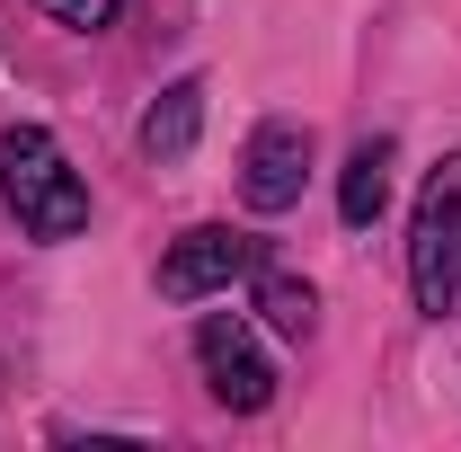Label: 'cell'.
Listing matches in <instances>:
<instances>
[{
    "instance_id": "cell-7",
    "label": "cell",
    "mask_w": 461,
    "mask_h": 452,
    "mask_svg": "<svg viewBox=\"0 0 461 452\" xmlns=\"http://www.w3.org/2000/svg\"><path fill=\"white\" fill-rule=\"evenodd\" d=\"M195 133H204V80L186 71V80H169V89L151 98V115H142V151H151V160H186Z\"/></svg>"
},
{
    "instance_id": "cell-8",
    "label": "cell",
    "mask_w": 461,
    "mask_h": 452,
    "mask_svg": "<svg viewBox=\"0 0 461 452\" xmlns=\"http://www.w3.org/2000/svg\"><path fill=\"white\" fill-rule=\"evenodd\" d=\"M258 320H267L276 338H311V329H320V293H311L302 276H285V267L258 258Z\"/></svg>"
},
{
    "instance_id": "cell-1",
    "label": "cell",
    "mask_w": 461,
    "mask_h": 452,
    "mask_svg": "<svg viewBox=\"0 0 461 452\" xmlns=\"http://www.w3.org/2000/svg\"><path fill=\"white\" fill-rule=\"evenodd\" d=\"M0 204L18 213L27 240H71L89 222V186H80V169L62 160V142L45 124H9L0 133Z\"/></svg>"
},
{
    "instance_id": "cell-2",
    "label": "cell",
    "mask_w": 461,
    "mask_h": 452,
    "mask_svg": "<svg viewBox=\"0 0 461 452\" xmlns=\"http://www.w3.org/2000/svg\"><path fill=\"white\" fill-rule=\"evenodd\" d=\"M408 284H417V311H453L461 293V151L435 160L426 195H417V222H408Z\"/></svg>"
},
{
    "instance_id": "cell-3",
    "label": "cell",
    "mask_w": 461,
    "mask_h": 452,
    "mask_svg": "<svg viewBox=\"0 0 461 452\" xmlns=\"http://www.w3.org/2000/svg\"><path fill=\"white\" fill-rule=\"evenodd\" d=\"M195 364H204V391L222 399L230 417H258V408L276 399V364L258 355V338H249L240 311H213V320L195 329Z\"/></svg>"
},
{
    "instance_id": "cell-4",
    "label": "cell",
    "mask_w": 461,
    "mask_h": 452,
    "mask_svg": "<svg viewBox=\"0 0 461 452\" xmlns=\"http://www.w3.org/2000/svg\"><path fill=\"white\" fill-rule=\"evenodd\" d=\"M240 276H258V240L230 222H195L169 240V258H160V293L169 302H204V293H230Z\"/></svg>"
},
{
    "instance_id": "cell-9",
    "label": "cell",
    "mask_w": 461,
    "mask_h": 452,
    "mask_svg": "<svg viewBox=\"0 0 461 452\" xmlns=\"http://www.w3.org/2000/svg\"><path fill=\"white\" fill-rule=\"evenodd\" d=\"M115 9H124V0H45V18H62V27H80V36H89V27H107Z\"/></svg>"
},
{
    "instance_id": "cell-5",
    "label": "cell",
    "mask_w": 461,
    "mask_h": 452,
    "mask_svg": "<svg viewBox=\"0 0 461 452\" xmlns=\"http://www.w3.org/2000/svg\"><path fill=\"white\" fill-rule=\"evenodd\" d=\"M302 186H311V124L267 115L240 151V195H249V213H293Z\"/></svg>"
},
{
    "instance_id": "cell-6",
    "label": "cell",
    "mask_w": 461,
    "mask_h": 452,
    "mask_svg": "<svg viewBox=\"0 0 461 452\" xmlns=\"http://www.w3.org/2000/svg\"><path fill=\"white\" fill-rule=\"evenodd\" d=\"M391 160H400V151H391L382 133L346 151V169H338V222L346 231H373V222H382V204H391Z\"/></svg>"
}]
</instances>
